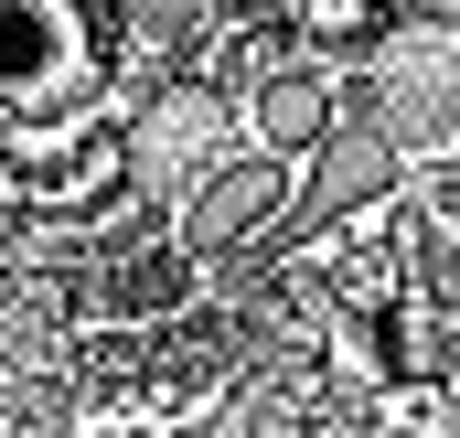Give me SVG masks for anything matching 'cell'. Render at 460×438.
Wrapping results in <instances>:
<instances>
[{
	"mask_svg": "<svg viewBox=\"0 0 460 438\" xmlns=\"http://www.w3.org/2000/svg\"><path fill=\"white\" fill-rule=\"evenodd\" d=\"M300 22L322 43H353V32H375V0H300Z\"/></svg>",
	"mask_w": 460,
	"mask_h": 438,
	"instance_id": "cell-5",
	"label": "cell"
},
{
	"mask_svg": "<svg viewBox=\"0 0 460 438\" xmlns=\"http://www.w3.org/2000/svg\"><path fill=\"white\" fill-rule=\"evenodd\" d=\"M364 438H450V428H439V396L429 385H385V407L364 417Z\"/></svg>",
	"mask_w": 460,
	"mask_h": 438,
	"instance_id": "cell-4",
	"label": "cell"
},
{
	"mask_svg": "<svg viewBox=\"0 0 460 438\" xmlns=\"http://www.w3.org/2000/svg\"><path fill=\"white\" fill-rule=\"evenodd\" d=\"M75 54H86V32H75V11H65V0H0V86H11V97L65 86V75H75Z\"/></svg>",
	"mask_w": 460,
	"mask_h": 438,
	"instance_id": "cell-1",
	"label": "cell"
},
{
	"mask_svg": "<svg viewBox=\"0 0 460 438\" xmlns=\"http://www.w3.org/2000/svg\"><path fill=\"white\" fill-rule=\"evenodd\" d=\"M11 182H22V193H43V204H97V193L118 182V128L65 139L54 161H11Z\"/></svg>",
	"mask_w": 460,
	"mask_h": 438,
	"instance_id": "cell-3",
	"label": "cell"
},
{
	"mask_svg": "<svg viewBox=\"0 0 460 438\" xmlns=\"http://www.w3.org/2000/svg\"><path fill=\"white\" fill-rule=\"evenodd\" d=\"M193 289H204V267L182 246H150V257H118L108 278L86 289V321H172Z\"/></svg>",
	"mask_w": 460,
	"mask_h": 438,
	"instance_id": "cell-2",
	"label": "cell"
}]
</instances>
